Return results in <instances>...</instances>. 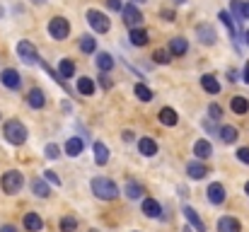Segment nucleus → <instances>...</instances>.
<instances>
[{
    "label": "nucleus",
    "mask_w": 249,
    "mask_h": 232,
    "mask_svg": "<svg viewBox=\"0 0 249 232\" xmlns=\"http://www.w3.org/2000/svg\"><path fill=\"white\" fill-rule=\"evenodd\" d=\"M2 136H5V141H7L10 145H24V141H27L29 131H27V126H24L22 121L10 119V121L2 126Z\"/></svg>",
    "instance_id": "obj_1"
},
{
    "label": "nucleus",
    "mask_w": 249,
    "mask_h": 232,
    "mask_svg": "<svg viewBox=\"0 0 249 232\" xmlns=\"http://www.w3.org/2000/svg\"><path fill=\"white\" fill-rule=\"evenodd\" d=\"M92 194H94L97 198H102V201H114L121 191H119V186H116L111 179H107V177H94V179H92Z\"/></svg>",
    "instance_id": "obj_2"
},
{
    "label": "nucleus",
    "mask_w": 249,
    "mask_h": 232,
    "mask_svg": "<svg viewBox=\"0 0 249 232\" xmlns=\"http://www.w3.org/2000/svg\"><path fill=\"white\" fill-rule=\"evenodd\" d=\"M24 186V177L17 172V169H7L2 177H0V189L5 191V194H17L19 189Z\"/></svg>",
    "instance_id": "obj_3"
},
{
    "label": "nucleus",
    "mask_w": 249,
    "mask_h": 232,
    "mask_svg": "<svg viewBox=\"0 0 249 232\" xmlns=\"http://www.w3.org/2000/svg\"><path fill=\"white\" fill-rule=\"evenodd\" d=\"M87 22H89V27H92L97 34H107V32L111 29L109 17H107L104 12H99V10H87Z\"/></svg>",
    "instance_id": "obj_4"
},
{
    "label": "nucleus",
    "mask_w": 249,
    "mask_h": 232,
    "mask_svg": "<svg viewBox=\"0 0 249 232\" xmlns=\"http://www.w3.org/2000/svg\"><path fill=\"white\" fill-rule=\"evenodd\" d=\"M49 34H51V39H56V41L68 39V34H71V22H68L66 17H53V19L49 22Z\"/></svg>",
    "instance_id": "obj_5"
},
{
    "label": "nucleus",
    "mask_w": 249,
    "mask_h": 232,
    "mask_svg": "<svg viewBox=\"0 0 249 232\" xmlns=\"http://www.w3.org/2000/svg\"><path fill=\"white\" fill-rule=\"evenodd\" d=\"M17 56H19V61H24L27 66H36V63H39V51L34 49L32 41H19V44H17Z\"/></svg>",
    "instance_id": "obj_6"
},
{
    "label": "nucleus",
    "mask_w": 249,
    "mask_h": 232,
    "mask_svg": "<svg viewBox=\"0 0 249 232\" xmlns=\"http://www.w3.org/2000/svg\"><path fill=\"white\" fill-rule=\"evenodd\" d=\"M121 15H124V22H126L131 29H136V27L143 24V12H141L136 5H126V7L121 10Z\"/></svg>",
    "instance_id": "obj_7"
},
{
    "label": "nucleus",
    "mask_w": 249,
    "mask_h": 232,
    "mask_svg": "<svg viewBox=\"0 0 249 232\" xmlns=\"http://www.w3.org/2000/svg\"><path fill=\"white\" fill-rule=\"evenodd\" d=\"M196 36H198V41H201L203 46H213L215 39H218V34H215V29H213L211 24H198V27H196Z\"/></svg>",
    "instance_id": "obj_8"
},
{
    "label": "nucleus",
    "mask_w": 249,
    "mask_h": 232,
    "mask_svg": "<svg viewBox=\"0 0 249 232\" xmlns=\"http://www.w3.org/2000/svg\"><path fill=\"white\" fill-rule=\"evenodd\" d=\"M208 201L213 203V206H223L225 203V198H228V194H225V186L223 184H218V181H213L211 186H208Z\"/></svg>",
    "instance_id": "obj_9"
},
{
    "label": "nucleus",
    "mask_w": 249,
    "mask_h": 232,
    "mask_svg": "<svg viewBox=\"0 0 249 232\" xmlns=\"http://www.w3.org/2000/svg\"><path fill=\"white\" fill-rule=\"evenodd\" d=\"M186 174H189V179L198 181V179H206V177H208V167H206L203 162L194 160V162H189V164H186Z\"/></svg>",
    "instance_id": "obj_10"
},
{
    "label": "nucleus",
    "mask_w": 249,
    "mask_h": 232,
    "mask_svg": "<svg viewBox=\"0 0 249 232\" xmlns=\"http://www.w3.org/2000/svg\"><path fill=\"white\" fill-rule=\"evenodd\" d=\"M0 82H2L5 87H10V89H17V87L22 85V77H19V73H17L15 68H5V71L0 73Z\"/></svg>",
    "instance_id": "obj_11"
},
{
    "label": "nucleus",
    "mask_w": 249,
    "mask_h": 232,
    "mask_svg": "<svg viewBox=\"0 0 249 232\" xmlns=\"http://www.w3.org/2000/svg\"><path fill=\"white\" fill-rule=\"evenodd\" d=\"M181 213H184V218L189 220V225H191V228H194L196 232H206V223L201 220V215H198V213H196L194 208L184 206V211H181Z\"/></svg>",
    "instance_id": "obj_12"
},
{
    "label": "nucleus",
    "mask_w": 249,
    "mask_h": 232,
    "mask_svg": "<svg viewBox=\"0 0 249 232\" xmlns=\"http://www.w3.org/2000/svg\"><path fill=\"white\" fill-rule=\"evenodd\" d=\"M27 104H29L32 109H44V104H46L44 89H39V87H32V89H29V94H27Z\"/></svg>",
    "instance_id": "obj_13"
},
{
    "label": "nucleus",
    "mask_w": 249,
    "mask_h": 232,
    "mask_svg": "<svg viewBox=\"0 0 249 232\" xmlns=\"http://www.w3.org/2000/svg\"><path fill=\"white\" fill-rule=\"evenodd\" d=\"M218 232H242V225H240L237 218H232V215H223V218L218 220Z\"/></svg>",
    "instance_id": "obj_14"
},
{
    "label": "nucleus",
    "mask_w": 249,
    "mask_h": 232,
    "mask_svg": "<svg viewBox=\"0 0 249 232\" xmlns=\"http://www.w3.org/2000/svg\"><path fill=\"white\" fill-rule=\"evenodd\" d=\"M44 228V220H41V215L39 213H24V230H29V232H39Z\"/></svg>",
    "instance_id": "obj_15"
},
{
    "label": "nucleus",
    "mask_w": 249,
    "mask_h": 232,
    "mask_svg": "<svg viewBox=\"0 0 249 232\" xmlns=\"http://www.w3.org/2000/svg\"><path fill=\"white\" fill-rule=\"evenodd\" d=\"M169 51H172L174 58H179V56H184V54L189 51V41H186L184 36H174V39L169 41Z\"/></svg>",
    "instance_id": "obj_16"
},
{
    "label": "nucleus",
    "mask_w": 249,
    "mask_h": 232,
    "mask_svg": "<svg viewBox=\"0 0 249 232\" xmlns=\"http://www.w3.org/2000/svg\"><path fill=\"white\" fill-rule=\"evenodd\" d=\"M83 150H85V141L83 138L73 136V138H68V141H66V155L78 157V155H83Z\"/></svg>",
    "instance_id": "obj_17"
},
{
    "label": "nucleus",
    "mask_w": 249,
    "mask_h": 232,
    "mask_svg": "<svg viewBox=\"0 0 249 232\" xmlns=\"http://www.w3.org/2000/svg\"><path fill=\"white\" fill-rule=\"evenodd\" d=\"M194 155H196L198 160H208V157L213 155V145H211L206 138H201V141L194 143Z\"/></svg>",
    "instance_id": "obj_18"
},
{
    "label": "nucleus",
    "mask_w": 249,
    "mask_h": 232,
    "mask_svg": "<svg viewBox=\"0 0 249 232\" xmlns=\"http://www.w3.org/2000/svg\"><path fill=\"white\" fill-rule=\"evenodd\" d=\"M128 39H131V44H133V46H145V44L150 41V34H148L143 27H136V29H131Z\"/></svg>",
    "instance_id": "obj_19"
},
{
    "label": "nucleus",
    "mask_w": 249,
    "mask_h": 232,
    "mask_svg": "<svg viewBox=\"0 0 249 232\" xmlns=\"http://www.w3.org/2000/svg\"><path fill=\"white\" fill-rule=\"evenodd\" d=\"M201 87H203L208 94H218V92H220V82H218V77L211 75V73L201 75Z\"/></svg>",
    "instance_id": "obj_20"
},
{
    "label": "nucleus",
    "mask_w": 249,
    "mask_h": 232,
    "mask_svg": "<svg viewBox=\"0 0 249 232\" xmlns=\"http://www.w3.org/2000/svg\"><path fill=\"white\" fill-rule=\"evenodd\" d=\"M32 191H34V196H39V198H49V196H51V189H49V184H46L44 177H39V179L32 181Z\"/></svg>",
    "instance_id": "obj_21"
},
{
    "label": "nucleus",
    "mask_w": 249,
    "mask_h": 232,
    "mask_svg": "<svg viewBox=\"0 0 249 232\" xmlns=\"http://www.w3.org/2000/svg\"><path fill=\"white\" fill-rule=\"evenodd\" d=\"M158 119H160V124H165V126H177V124H179V116H177V111H174L172 107H165V109H160Z\"/></svg>",
    "instance_id": "obj_22"
},
{
    "label": "nucleus",
    "mask_w": 249,
    "mask_h": 232,
    "mask_svg": "<svg viewBox=\"0 0 249 232\" xmlns=\"http://www.w3.org/2000/svg\"><path fill=\"white\" fill-rule=\"evenodd\" d=\"M94 63H97V68H99V73H109L111 68H114V58L107 54V51H102V54H97V58H94Z\"/></svg>",
    "instance_id": "obj_23"
},
{
    "label": "nucleus",
    "mask_w": 249,
    "mask_h": 232,
    "mask_svg": "<svg viewBox=\"0 0 249 232\" xmlns=\"http://www.w3.org/2000/svg\"><path fill=\"white\" fill-rule=\"evenodd\" d=\"M58 75L63 77V80L75 77V63H73L71 58H61V63H58Z\"/></svg>",
    "instance_id": "obj_24"
},
{
    "label": "nucleus",
    "mask_w": 249,
    "mask_h": 232,
    "mask_svg": "<svg viewBox=\"0 0 249 232\" xmlns=\"http://www.w3.org/2000/svg\"><path fill=\"white\" fill-rule=\"evenodd\" d=\"M138 150H141V155H145V157H153V155H158V143L153 138H141L138 141Z\"/></svg>",
    "instance_id": "obj_25"
},
{
    "label": "nucleus",
    "mask_w": 249,
    "mask_h": 232,
    "mask_svg": "<svg viewBox=\"0 0 249 232\" xmlns=\"http://www.w3.org/2000/svg\"><path fill=\"white\" fill-rule=\"evenodd\" d=\"M237 138H240V131H237L235 126H223V128H220V141H223V143L232 145V143H237Z\"/></svg>",
    "instance_id": "obj_26"
},
{
    "label": "nucleus",
    "mask_w": 249,
    "mask_h": 232,
    "mask_svg": "<svg viewBox=\"0 0 249 232\" xmlns=\"http://www.w3.org/2000/svg\"><path fill=\"white\" fill-rule=\"evenodd\" d=\"M143 213H145L148 218H158V215L162 213V206H160L155 198H145V201H143Z\"/></svg>",
    "instance_id": "obj_27"
},
{
    "label": "nucleus",
    "mask_w": 249,
    "mask_h": 232,
    "mask_svg": "<svg viewBox=\"0 0 249 232\" xmlns=\"http://www.w3.org/2000/svg\"><path fill=\"white\" fill-rule=\"evenodd\" d=\"M94 162H97L99 167L109 162V148H107L102 141H97V143H94Z\"/></svg>",
    "instance_id": "obj_28"
},
{
    "label": "nucleus",
    "mask_w": 249,
    "mask_h": 232,
    "mask_svg": "<svg viewBox=\"0 0 249 232\" xmlns=\"http://www.w3.org/2000/svg\"><path fill=\"white\" fill-rule=\"evenodd\" d=\"M218 19L225 24V29L230 32V36H237V27H235V19H232V15L228 12V10H220L218 12Z\"/></svg>",
    "instance_id": "obj_29"
},
{
    "label": "nucleus",
    "mask_w": 249,
    "mask_h": 232,
    "mask_svg": "<svg viewBox=\"0 0 249 232\" xmlns=\"http://www.w3.org/2000/svg\"><path fill=\"white\" fill-rule=\"evenodd\" d=\"M80 51L83 54H94L97 51V39L92 34H83L80 36Z\"/></svg>",
    "instance_id": "obj_30"
},
{
    "label": "nucleus",
    "mask_w": 249,
    "mask_h": 232,
    "mask_svg": "<svg viewBox=\"0 0 249 232\" xmlns=\"http://www.w3.org/2000/svg\"><path fill=\"white\" fill-rule=\"evenodd\" d=\"M230 109H232L235 114H247L249 111L247 97H232V99H230Z\"/></svg>",
    "instance_id": "obj_31"
},
{
    "label": "nucleus",
    "mask_w": 249,
    "mask_h": 232,
    "mask_svg": "<svg viewBox=\"0 0 249 232\" xmlns=\"http://www.w3.org/2000/svg\"><path fill=\"white\" fill-rule=\"evenodd\" d=\"M124 194H126L131 201H138V198L143 196V186H141L138 181H128V184H126V189H124Z\"/></svg>",
    "instance_id": "obj_32"
},
{
    "label": "nucleus",
    "mask_w": 249,
    "mask_h": 232,
    "mask_svg": "<svg viewBox=\"0 0 249 232\" xmlns=\"http://www.w3.org/2000/svg\"><path fill=\"white\" fill-rule=\"evenodd\" d=\"M133 92H136V97H138L141 102H150V99H153V89H150L148 85H143V82H138V85L133 87Z\"/></svg>",
    "instance_id": "obj_33"
},
{
    "label": "nucleus",
    "mask_w": 249,
    "mask_h": 232,
    "mask_svg": "<svg viewBox=\"0 0 249 232\" xmlns=\"http://www.w3.org/2000/svg\"><path fill=\"white\" fill-rule=\"evenodd\" d=\"M153 61H155V63H160V66H167V63L172 61V51H169V49H155Z\"/></svg>",
    "instance_id": "obj_34"
},
{
    "label": "nucleus",
    "mask_w": 249,
    "mask_h": 232,
    "mask_svg": "<svg viewBox=\"0 0 249 232\" xmlns=\"http://www.w3.org/2000/svg\"><path fill=\"white\" fill-rule=\"evenodd\" d=\"M78 92L85 94V97L94 94V82H92L89 77H80V80H78Z\"/></svg>",
    "instance_id": "obj_35"
},
{
    "label": "nucleus",
    "mask_w": 249,
    "mask_h": 232,
    "mask_svg": "<svg viewBox=\"0 0 249 232\" xmlns=\"http://www.w3.org/2000/svg\"><path fill=\"white\" fill-rule=\"evenodd\" d=\"M58 228H61V232H75L78 230V220L73 215H66V218H61Z\"/></svg>",
    "instance_id": "obj_36"
},
{
    "label": "nucleus",
    "mask_w": 249,
    "mask_h": 232,
    "mask_svg": "<svg viewBox=\"0 0 249 232\" xmlns=\"http://www.w3.org/2000/svg\"><path fill=\"white\" fill-rule=\"evenodd\" d=\"M230 12H232V17L237 19V24L245 19V15H242V0H232L230 2Z\"/></svg>",
    "instance_id": "obj_37"
},
{
    "label": "nucleus",
    "mask_w": 249,
    "mask_h": 232,
    "mask_svg": "<svg viewBox=\"0 0 249 232\" xmlns=\"http://www.w3.org/2000/svg\"><path fill=\"white\" fill-rule=\"evenodd\" d=\"M44 155H46L49 160H58V157H61V148H58L56 143H49V145L44 148Z\"/></svg>",
    "instance_id": "obj_38"
},
{
    "label": "nucleus",
    "mask_w": 249,
    "mask_h": 232,
    "mask_svg": "<svg viewBox=\"0 0 249 232\" xmlns=\"http://www.w3.org/2000/svg\"><path fill=\"white\" fill-rule=\"evenodd\" d=\"M208 114H211L213 121H218V119H223V107H220V104H211V107H208Z\"/></svg>",
    "instance_id": "obj_39"
},
{
    "label": "nucleus",
    "mask_w": 249,
    "mask_h": 232,
    "mask_svg": "<svg viewBox=\"0 0 249 232\" xmlns=\"http://www.w3.org/2000/svg\"><path fill=\"white\" fill-rule=\"evenodd\" d=\"M44 179H46L49 184H53V186H61V179H58V174H56V172H51V169H46V172H44Z\"/></svg>",
    "instance_id": "obj_40"
},
{
    "label": "nucleus",
    "mask_w": 249,
    "mask_h": 232,
    "mask_svg": "<svg viewBox=\"0 0 249 232\" xmlns=\"http://www.w3.org/2000/svg\"><path fill=\"white\" fill-rule=\"evenodd\" d=\"M237 160L249 164V148H240V150H237Z\"/></svg>",
    "instance_id": "obj_41"
},
{
    "label": "nucleus",
    "mask_w": 249,
    "mask_h": 232,
    "mask_svg": "<svg viewBox=\"0 0 249 232\" xmlns=\"http://www.w3.org/2000/svg\"><path fill=\"white\" fill-rule=\"evenodd\" d=\"M107 7L114 10V12H121V10H124V7H121V0H107Z\"/></svg>",
    "instance_id": "obj_42"
},
{
    "label": "nucleus",
    "mask_w": 249,
    "mask_h": 232,
    "mask_svg": "<svg viewBox=\"0 0 249 232\" xmlns=\"http://www.w3.org/2000/svg\"><path fill=\"white\" fill-rule=\"evenodd\" d=\"M99 85H102L104 89H109V87H111V77L107 75V73H102V75H99Z\"/></svg>",
    "instance_id": "obj_43"
},
{
    "label": "nucleus",
    "mask_w": 249,
    "mask_h": 232,
    "mask_svg": "<svg viewBox=\"0 0 249 232\" xmlns=\"http://www.w3.org/2000/svg\"><path fill=\"white\" fill-rule=\"evenodd\" d=\"M162 17H165L167 22H172V19H174V12H172V10H162Z\"/></svg>",
    "instance_id": "obj_44"
},
{
    "label": "nucleus",
    "mask_w": 249,
    "mask_h": 232,
    "mask_svg": "<svg viewBox=\"0 0 249 232\" xmlns=\"http://www.w3.org/2000/svg\"><path fill=\"white\" fill-rule=\"evenodd\" d=\"M242 15H245V19H249V2L242 0Z\"/></svg>",
    "instance_id": "obj_45"
},
{
    "label": "nucleus",
    "mask_w": 249,
    "mask_h": 232,
    "mask_svg": "<svg viewBox=\"0 0 249 232\" xmlns=\"http://www.w3.org/2000/svg\"><path fill=\"white\" fill-rule=\"evenodd\" d=\"M124 141L131 143V141H133V131H124Z\"/></svg>",
    "instance_id": "obj_46"
},
{
    "label": "nucleus",
    "mask_w": 249,
    "mask_h": 232,
    "mask_svg": "<svg viewBox=\"0 0 249 232\" xmlns=\"http://www.w3.org/2000/svg\"><path fill=\"white\" fill-rule=\"evenodd\" d=\"M228 75H230V82H237V71H230V73H228Z\"/></svg>",
    "instance_id": "obj_47"
},
{
    "label": "nucleus",
    "mask_w": 249,
    "mask_h": 232,
    "mask_svg": "<svg viewBox=\"0 0 249 232\" xmlns=\"http://www.w3.org/2000/svg\"><path fill=\"white\" fill-rule=\"evenodd\" d=\"M242 80H245V82H249V63L245 66V73H242Z\"/></svg>",
    "instance_id": "obj_48"
},
{
    "label": "nucleus",
    "mask_w": 249,
    "mask_h": 232,
    "mask_svg": "<svg viewBox=\"0 0 249 232\" xmlns=\"http://www.w3.org/2000/svg\"><path fill=\"white\" fill-rule=\"evenodd\" d=\"M0 232H17V230H15L12 225H2V228H0Z\"/></svg>",
    "instance_id": "obj_49"
},
{
    "label": "nucleus",
    "mask_w": 249,
    "mask_h": 232,
    "mask_svg": "<svg viewBox=\"0 0 249 232\" xmlns=\"http://www.w3.org/2000/svg\"><path fill=\"white\" fill-rule=\"evenodd\" d=\"M245 194H247V196H249V181H247V184H245Z\"/></svg>",
    "instance_id": "obj_50"
},
{
    "label": "nucleus",
    "mask_w": 249,
    "mask_h": 232,
    "mask_svg": "<svg viewBox=\"0 0 249 232\" xmlns=\"http://www.w3.org/2000/svg\"><path fill=\"white\" fill-rule=\"evenodd\" d=\"M131 2H133V5H138V2H145V0H131Z\"/></svg>",
    "instance_id": "obj_51"
},
{
    "label": "nucleus",
    "mask_w": 249,
    "mask_h": 232,
    "mask_svg": "<svg viewBox=\"0 0 249 232\" xmlns=\"http://www.w3.org/2000/svg\"><path fill=\"white\" fill-rule=\"evenodd\" d=\"M245 39H247V46H249V29H247V34H245Z\"/></svg>",
    "instance_id": "obj_52"
},
{
    "label": "nucleus",
    "mask_w": 249,
    "mask_h": 232,
    "mask_svg": "<svg viewBox=\"0 0 249 232\" xmlns=\"http://www.w3.org/2000/svg\"><path fill=\"white\" fill-rule=\"evenodd\" d=\"M174 2H177V5H181V2H186V0H174Z\"/></svg>",
    "instance_id": "obj_53"
},
{
    "label": "nucleus",
    "mask_w": 249,
    "mask_h": 232,
    "mask_svg": "<svg viewBox=\"0 0 249 232\" xmlns=\"http://www.w3.org/2000/svg\"><path fill=\"white\" fill-rule=\"evenodd\" d=\"M34 2H44V0H34Z\"/></svg>",
    "instance_id": "obj_54"
},
{
    "label": "nucleus",
    "mask_w": 249,
    "mask_h": 232,
    "mask_svg": "<svg viewBox=\"0 0 249 232\" xmlns=\"http://www.w3.org/2000/svg\"><path fill=\"white\" fill-rule=\"evenodd\" d=\"M89 232H99V230H89Z\"/></svg>",
    "instance_id": "obj_55"
}]
</instances>
